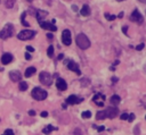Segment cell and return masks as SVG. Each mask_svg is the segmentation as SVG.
Returning <instances> with one entry per match:
<instances>
[{
    "label": "cell",
    "mask_w": 146,
    "mask_h": 135,
    "mask_svg": "<svg viewBox=\"0 0 146 135\" xmlns=\"http://www.w3.org/2000/svg\"><path fill=\"white\" fill-rule=\"evenodd\" d=\"M83 101V98H78L76 95H70L66 99V103L67 104H75V103H80Z\"/></svg>",
    "instance_id": "10"
},
{
    "label": "cell",
    "mask_w": 146,
    "mask_h": 135,
    "mask_svg": "<svg viewBox=\"0 0 146 135\" xmlns=\"http://www.w3.org/2000/svg\"><path fill=\"white\" fill-rule=\"evenodd\" d=\"M104 129H105L104 126H99V127H97V130H98V132H103Z\"/></svg>",
    "instance_id": "35"
},
{
    "label": "cell",
    "mask_w": 146,
    "mask_h": 135,
    "mask_svg": "<svg viewBox=\"0 0 146 135\" xmlns=\"http://www.w3.org/2000/svg\"><path fill=\"white\" fill-rule=\"evenodd\" d=\"M110 101H111V103H112L113 106H117V104L120 103V101H121V98H120L119 95L114 94V95H112V96H111Z\"/></svg>",
    "instance_id": "17"
},
{
    "label": "cell",
    "mask_w": 146,
    "mask_h": 135,
    "mask_svg": "<svg viewBox=\"0 0 146 135\" xmlns=\"http://www.w3.org/2000/svg\"><path fill=\"white\" fill-rule=\"evenodd\" d=\"M123 15H124V14H123V12H120V14H119V16H117V17H119V18H122V17H123Z\"/></svg>",
    "instance_id": "41"
},
{
    "label": "cell",
    "mask_w": 146,
    "mask_h": 135,
    "mask_svg": "<svg viewBox=\"0 0 146 135\" xmlns=\"http://www.w3.org/2000/svg\"><path fill=\"white\" fill-rule=\"evenodd\" d=\"M80 14H81V16H89L90 15V8H89V6L88 5H83L82 8H81V10H80Z\"/></svg>",
    "instance_id": "16"
},
{
    "label": "cell",
    "mask_w": 146,
    "mask_h": 135,
    "mask_svg": "<svg viewBox=\"0 0 146 135\" xmlns=\"http://www.w3.org/2000/svg\"><path fill=\"white\" fill-rule=\"evenodd\" d=\"M57 58H58L59 60H62V59L64 58V54H63V53H60V54H58V57H57Z\"/></svg>",
    "instance_id": "38"
},
{
    "label": "cell",
    "mask_w": 146,
    "mask_h": 135,
    "mask_svg": "<svg viewBox=\"0 0 146 135\" xmlns=\"http://www.w3.org/2000/svg\"><path fill=\"white\" fill-rule=\"evenodd\" d=\"M116 81H117V78H116V77H113V78H112V82H113V83H115Z\"/></svg>",
    "instance_id": "42"
},
{
    "label": "cell",
    "mask_w": 146,
    "mask_h": 135,
    "mask_svg": "<svg viewBox=\"0 0 146 135\" xmlns=\"http://www.w3.org/2000/svg\"><path fill=\"white\" fill-rule=\"evenodd\" d=\"M13 61V56L10 53H3L2 57H1V62L3 65H8Z\"/></svg>",
    "instance_id": "15"
},
{
    "label": "cell",
    "mask_w": 146,
    "mask_h": 135,
    "mask_svg": "<svg viewBox=\"0 0 146 135\" xmlns=\"http://www.w3.org/2000/svg\"><path fill=\"white\" fill-rule=\"evenodd\" d=\"M56 87L59 90V91H65L67 88V84L66 82L63 79V78H58L56 81Z\"/></svg>",
    "instance_id": "12"
},
{
    "label": "cell",
    "mask_w": 146,
    "mask_h": 135,
    "mask_svg": "<svg viewBox=\"0 0 146 135\" xmlns=\"http://www.w3.org/2000/svg\"><path fill=\"white\" fill-rule=\"evenodd\" d=\"M105 112H106V117H107V118L113 119V118L119 113V109H117L116 107H108V108L105 110Z\"/></svg>",
    "instance_id": "8"
},
{
    "label": "cell",
    "mask_w": 146,
    "mask_h": 135,
    "mask_svg": "<svg viewBox=\"0 0 146 135\" xmlns=\"http://www.w3.org/2000/svg\"><path fill=\"white\" fill-rule=\"evenodd\" d=\"M73 135H82V134H81V130H80L79 128H76V129L74 130V133H73Z\"/></svg>",
    "instance_id": "31"
},
{
    "label": "cell",
    "mask_w": 146,
    "mask_h": 135,
    "mask_svg": "<svg viewBox=\"0 0 146 135\" xmlns=\"http://www.w3.org/2000/svg\"><path fill=\"white\" fill-rule=\"evenodd\" d=\"M13 34H14V26L8 23V24H6V25L3 26V28L0 31V39L6 40V39L13 36Z\"/></svg>",
    "instance_id": "3"
},
{
    "label": "cell",
    "mask_w": 146,
    "mask_h": 135,
    "mask_svg": "<svg viewBox=\"0 0 146 135\" xmlns=\"http://www.w3.org/2000/svg\"><path fill=\"white\" fill-rule=\"evenodd\" d=\"M144 47H145V44H144V43H140V44H138V45L136 47V50H138V51H139V50H143Z\"/></svg>",
    "instance_id": "29"
},
{
    "label": "cell",
    "mask_w": 146,
    "mask_h": 135,
    "mask_svg": "<svg viewBox=\"0 0 146 135\" xmlns=\"http://www.w3.org/2000/svg\"><path fill=\"white\" fill-rule=\"evenodd\" d=\"M31 95H32L33 99H35L38 101H42V100H44L47 98L48 93H47L46 90H43L41 87H34L32 90V92H31Z\"/></svg>",
    "instance_id": "2"
},
{
    "label": "cell",
    "mask_w": 146,
    "mask_h": 135,
    "mask_svg": "<svg viewBox=\"0 0 146 135\" xmlns=\"http://www.w3.org/2000/svg\"><path fill=\"white\" fill-rule=\"evenodd\" d=\"M35 71H36V69H35L34 67H29V68H26L24 75H25V77H31Z\"/></svg>",
    "instance_id": "18"
},
{
    "label": "cell",
    "mask_w": 146,
    "mask_h": 135,
    "mask_svg": "<svg viewBox=\"0 0 146 135\" xmlns=\"http://www.w3.org/2000/svg\"><path fill=\"white\" fill-rule=\"evenodd\" d=\"M25 16H26V12L24 11V12L22 14V16H21V22H22V25H24V26H29L30 24L25 20Z\"/></svg>",
    "instance_id": "21"
},
{
    "label": "cell",
    "mask_w": 146,
    "mask_h": 135,
    "mask_svg": "<svg viewBox=\"0 0 146 135\" xmlns=\"http://www.w3.org/2000/svg\"><path fill=\"white\" fill-rule=\"evenodd\" d=\"M62 108H63V109H66L67 107H66V104H63V106H62Z\"/></svg>",
    "instance_id": "43"
},
{
    "label": "cell",
    "mask_w": 146,
    "mask_h": 135,
    "mask_svg": "<svg viewBox=\"0 0 146 135\" xmlns=\"http://www.w3.org/2000/svg\"><path fill=\"white\" fill-rule=\"evenodd\" d=\"M26 50L30 51V52H33V51H34V49H33L31 45H27V47H26Z\"/></svg>",
    "instance_id": "33"
},
{
    "label": "cell",
    "mask_w": 146,
    "mask_h": 135,
    "mask_svg": "<svg viewBox=\"0 0 146 135\" xmlns=\"http://www.w3.org/2000/svg\"><path fill=\"white\" fill-rule=\"evenodd\" d=\"M39 25L41 26V28H43V29H48V31H51V32H56L57 31V27L54 25V24H51V23H48V22H40L39 23Z\"/></svg>",
    "instance_id": "9"
},
{
    "label": "cell",
    "mask_w": 146,
    "mask_h": 135,
    "mask_svg": "<svg viewBox=\"0 0 146 135\" xmlns=\"http://www.w3.org/2000/svg\"><path fill=\"white\" fill-rule=\"evenodd\" d=\"M81 116H82L83 118H90V117H91V112H90V111H83V112L81 113Z\"/></svg>",
    "instance_id": "26"
},
{
    "label": "cell",
    "mask_w": 146,
    "mask_h": 135,
    "mask_svg": "<svg viewBox=\"0 0 146 135\" xmlns=\"http://www.w3.org/2000/svg\"><path fill=\"white\" fill-rule=\"evenodd\" d=\"M26 1H27V2H32L33 0H26Z\"/></svg>",
    "instance_id": "45"
},
{
    "label": "cell",
    "mask_w": 146,
    "mask_h": 135,
    "mask_svg": "<svg viewBox=\"0 0 146 135\" xmlns=\"http://www.w3.org/2000/svg\"><path fill=\"white\" fill-rule=\"evenodd\" d=\"M47 15H48V12L44 11V10H40V9H36L35 10V17H36V20L39 23L42 22V18H46Z\"/></svg>",
    "instance_id": "13"
},
{
    "label": "cell",
    "mask_w": 146,
    "mask_h": 135,
    "mask_svg": "<svg viewBox=\"0 0 146 135\" xmlns=\"http://www.w3.org/2000/svg\"><path fill=\"white\" fill-rule=\"evenodd\" d=\"M62 42L65 45H70L71 44L72 39H71V32L68 29H64L63 31V33H62Z\"/></svg>",
    "instance_id": "7"
},
{
    "label": "cell",
    "mask_w": 146,
    "mask_h": 135,
    "mask_svg": "<svg viewBox=\"0 0 146 135\" xmlns=\"http://www.w3.org/2000/svg\"><path fill=\"white\" fill-rule=\"evenodd\" d=\"M39 79H40L41 84H43V85H50L52 83L51 75L48 71H41L39 75Z\"/></svg>",
    "instance_id": "5"
},
{
    "label": "cell",
    "mask_w": 146,
    "mask_h": 135,
    "mask_svg": "<svg viewBox=\"0 0 146 135\" xmlns=\"http://www.w3.org/2000/svg\"><path fill=\"white\" fill-rule=\"evenodd\" d=\"M14 1H15V0H6V7H7V8H13Z\"/></svg>",
    "instance_id": "24"
},
{
    "label": "cell",
    "mask_w": 146,
    "mask_h": 135,
    "mask_svg": "<svg viewBox=\"0 0 146 135\" xmlns=\"http://www.w3.org/2000/svg\"><path fill=\"white\" fill-rule=\"evenodd\" d=\"M19 90H21V91L27 90V83L24 82V81H21V82H19Z\"/></svg>",
    "instance_id": "22"
},
{
    "label": "cell",
    "mask_w": 146,
    "mask_h": 135,
    "mask_svg": "<svg viewBox=\"0 0 146 135\" xmlns=\"http://www.w3.org/2000/svg\"><path fill=\"white\" fill-rule=\"evenodd\" d=\"M35 34H36V33H35L34 31H32V29H24V31H21V32L17 34V37H18L19 40H22V41H26V40L33 39Z\"/></svg>",
    "instance_id": "4"
},
{
    "label": "cell",
    "mask_w": 146,
    "mask_h": 135,
    "mask_svg": "<svg viewBox=\"0 0 146 135\" xmlns=\"http://www.w3.org/2000/svg\"><path fill=\"white\" fill-rule=\"evenodd\" d=\"M105 118H107V117H106V112H105V110H103V111H98V112L96 113V119H97V120H103V119H105Z\"/></svg>",
    "instance_id": "20"
},
{
    "label": "cell",
    "mask_w": 146,
    "mask_h": 135,
    "mask_svg": "<svg viewBox=\"0 0 146 135\" xmlns=\"http://www.w3.org/2000/svg\"><path fill=\"white\" fill-rule=\"evenodd\" d=\"M47 37H48L49 40H51V39H52V34H50V33H48V34H47Z\"/></svg>",
    "instance_id": "39"
},
{
    "label": "cell",
    "mask_w": 146,
    "mask_h": 135,
    "mask_svg": "<svg viewBox=\"0 0 146 135\" xmlns=\"http://www.w3.org/2000/svg\"><path fill=\"white\" fill-rule=\"evenodd\" d=\"M145 118H146V117H145Z\"/></svg>",
    "instance_id": "47"
},
{
    "label": "cell",
    "mask_w": 146,
    "mask_h": 135,
    "mask_svg": "<svg viewBox=\"0 0 146 135\" xmlns=\"http://www.w3.org/2000/svg\"><path fill=\"white\" fill-rule=\"evenodd\" d=\"M72 9H73L74 11H76V10H78V7H76V6H72Z\"/></svg>",
    "instance_id": "40"
},
{
    "label": "cell",
    "mask_w": 146,
    "mask_h": 135,
    "mask_svg": "<svg viewBox=\"0 0 146 135\" xmlns=\"http://www.w3.org/2000/svg\"><path fill=\"white\" fill-rule=\"evenodd\" d=\"M140 2H143V3H146V0H139Z\"/></svg>",
    "instance_id": "44"
},
{
    "label": "cell",
    "mask_w": 146,
    "mask_h": 135,
    "mask_svg": "<svg viewBox=\"0 0 146 135\" xmlns=\"http://www.w3.org/2000/svg\"><path fill=\"white\" fill-rule=\"evenodd\" d=\"M116 1H119V2H121V1H124V0H116Z\"/></svg>",
    "instance_id": "46"
},
{
    "label": "cell",
    "mask_w": 146,
    "mask_h": 135,
    "mask_svg": "<svg viewBox=\"0 0 146 135\" xmlns=\"http://www.w3.org/2000/svg\"><path fill=\"white\" fill-rule=\"evenodd\" d=\"M41 117L47 118V117H48V112H47V111H42V112H41Z\"/></svg>",
    "instance_id": "32"
},
{
    "label": "cell",
    "mask_w": 146,
    "mask_h": 135,
    "mask_svg": "<svg viewBox=\"0 0 146 135\" xmlns=\"http://www.w3.org/2000/svg\"><path fill=\"white\" fill-rule=\"evenodd\" d=\"M128 117H129V115H128V113H122V115L120 116L121 120H128Z\"/></svg>",
    "instance_id": "28"
},
{
    "label": "cell",
    "mask_w": 146,
    "mask_h": 135,
    "mask_svg": "<svg viewBox=\"0 0 146 135\" xmlns=\"http://www.w3.org/2000/svg\"><path fill=\"white\" fill-rule=\"evenodd\" d=\"M29 115H30V116H35V111H34V110H30V111H29Z\"/></svg>",
    "instance_id": "36"
},
{
    "label": "cell",
    "mask_w": 146,
    "mask_h": 135,
    "mask_svg": "<svg viewBox=\"0 0 146 135\" xmlns=\"http://www.w3.org/2000/svg\"><path fill=\"white\" fill-rule=\"evenodd\" d=\"M55 129H57L56 127H54V126H51V125H47L43 129H42V133L43 134H50V132H52V130H55Z\"/></svg>",
    "instance_id": "19"
},
{
    "label": "cell",
    "mask_w": 146,
    "mask_h": 135,
    "mask_svg": "<svg viewBox=\"0 0 146 135\" xmlns=\"http://www.w3.org/2000/svg\"><path fill=\"white\" fill-rule=\"evenodd\" d=\"M130 20L133 22V23H137V24H141L144 22V18L141 16V14L138 11V9H135L131 15H130Z\"/></svg>",
    "instance_id": "6"
},
{
    "label": "cell",
    "mask_w": 146,
    "mask_h": 135,
    "mask_svg": "<svg viewBox=\"0 0 146 135\" xmlns=\"http://www.w3.org/2000/svg\"><path fill=\"white\" fill-rule=\"evenodd\" d=\"M135 118H136V116H135L133 113H130V115H129V117H128V120H129V121H132Z\"/></svg>",
    "instance_id": "30"
},
{
    "label": "cell",
    "mask_w": 146,
    "mask_h": 135,
    "mask_svg": "<svg viewBox=\"0 0 146 135\" xmlns=\"http://www.w3.org/2000/svg\"><path fill=\"white\" fill-rule=\"evenodd\" d=\"M2 135H14V132H13V129H6Z\"/></svg>",
    "instance_id": "27"
},
{
    "label": "cell",
    "mask_w": 146,
    "mask_h": 135,
    "mask_svg": "<svg viewBox=\"0 0 146 135\" xmlns=\"http://www.w3.org/2000/svg\"><path fill=\"white\" fill-rule=\"evenodd\" d=\"M105 17H106L107 20H114V19L116 18L115 15H110V14H105Z\"/></svg>",
    "instance_id": "25"
},
{
    "label": "cell",
    "mask_w": 146,
    "mask_h": 135,
    "mask_svg": "<svg viewBox=\"0 0 146 135\" xmlns=\"http://www.w3.org/2000/svg\"><path fill=\"white\" fill-rule=\"evenodd\" d=\"M75 42H76L78 47H79L80 49H82V50H86V49H88V48L90 47V41H89V39L87 37V35L83 34V33H80V34L76 36Z\"/></svg>",
    "instance_id": "1"
},
{
    "label": "cell",
    "mask_w": 146,
    "mask_h": 135,
    "mask_svg": "<svg viewBox=\"0 0 146 135\" xmlns=\"http://www.w3.org/2000/svg\"><path fill=\"white\" fill-rule=\"evenodd\" d=\"M47 54H48L49 58H52V56H54V47H52V45H49V47H48Z\"/></svg>",
    "instance_id": "23"
},
{
    "label": "cell",
    "mask_w": 146,
    "mask_h": 135,
    "mask_svg": "<svg viewBox=\"0 0 146 135\" xmlns=\"http://www.w3.org/2000/svg\"><path fill=\"white\" fill-rule=\"evenodd\" d=\"M25 59H27V60H30V59H31V54H30L29 52H26V53H25Z\"/></svg>",
    "instance_id": "34"
},
{
    "label": "cell",
    "mask_w": 146,
    "mask_h": 135,
    "mask_svg": "<svg viewBox=\"0 0 146 135\" xmlns=\"http://www.w3.org/2000/svg\"><path fill=\"white\" fill-rule=\"evenodd\" d=\"M127 29H128V27H127V26H123V27H122V32H123L124 34H127Z\"/></svg>",
    "instance_id": "37"
},
{
    "label": "cell",
    "mask_w": 146,
    "mask_h": 135,
    "mask_svg": "<svg viewBox=\"0 0 146 135\" xmlns=\"http://www.w3.org/2000/svg\"><path fill=\"white\" fill-rule=\"evenodd\" d=\"M9 77H10V79H11L13 82H17V81L21 79L22 75H21V73H19L18 70H13V71L9 73Z\"/></svg>",
    "instance_id": "14"
},
{
    "label": "cell",
    "mask_w": 146,
    "mask_h": 135,
    "mask_svg": "<svg viewBox=\"0 0 146 135\" xmlns=\"http://www.w3.org/2000/svg\"><path fill=\"white\" fill-rule=\"evenodd\" d=\"M67 68H68L70 70H72V71H75L78 75H81L80 68H79V66H78L76 62H74V61H70V62L67 64Z\"/></svg>",
    "instance_id": "11"
}]
</instances>
